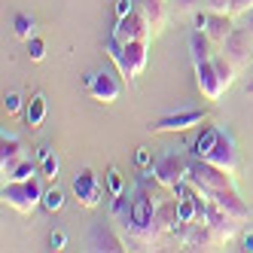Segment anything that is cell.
<instances>
[{"label": "cell", "mask_w": 253, "mask_h": 253, "mask_svg": "<svg viewBox=\"0 0 253 253\" xmlns=\"http://www.w3.org/2000/svg\"><path fill=\"white\" fill-rule=\"evenodd\" d=\"M3 198L15 211H31L37 202H43V192L37 180H12L9 186H3Z\"/></svg>", "instance_id": "6da1fadb"}, {"label": "cell", "mask_w": 253, "mask_h": 253, "mask_svg": "<svg viewBox=\"0 0 253 253\" xmlns=\"http://www.w3.org/2000/svg\"><path fill=\"white\" fill-rule=\"evenodd\" d=\"M74 192H77V198H80V205H85V208H95V205L101 202V183H98V177H95L92 171L77 174Z\"/></svg>", "instance_id": "7a4b0ae2"}, {"label": "cell", "mask_w": 253, "mask_h": 253, "mask_svg": "<svg viewBox=\"0 0 253 253\" xmlns=\"http://www.w3.org/2000/svg\"><path fill=\"white\" fill-rule=\"evenodd\" d=\"M88 92H92V95H95L98 101L110 104V101H116V98H119L122 85L116 83V77H113V74H107V70H101V74H95L92 85H88Z\"/></svg>", "instance_id": "3957f363"}, {"label": "cell", "mask_w": 253, "mask_h": 253, "mask_svg": "<svg viewBox=\"0 0 253 253\" xmlns=\"http://www.w3.org/2000/svg\"><path fill=\"white\" fill-rule=\"evenodd\" d=\"M202 119H205L202 110H186V113H174V116L159 119L156 125H150V128H156V131H174V128H189V125L202 122Z\"/></svg>", "instance_id": "277c9868"}, {"label": "cell", "mask_w": 253, "mask_h": 253, "mask_svg": "<svg viewBox=\"0 0 253 253\" xmlns=\"http://www.w3.org/2000/svg\"><path fill=\"white\" fill-rule=\"evenodd\" d=\"M213 165H220V168H235V147H232V140L229 137H216V143H213V150H211V156H208Z\"/></svg>", "instance_id": "5b68a950"}, {"label": "cell", "mask_w": 253, "mask_h": 253, "mask_svg": "<svg viewBox=\"0 0 253 253\" xmlns=\"http://www.w3.org/2000/svg\"><path fill=\"white\" fill-rule=\"evenodd\" d=\"M43 116H46V98H43V95H34V98L28 101L25 119H28V125H31V128H37V125L43 122Z\"/></svg>", "instance_id": "8992f818"}, {"label": "cell", "mask_w": 253, "mask_h": 253, "mask_svg": "<svg viewBox=\"0 0 253 253\" xmlns=\"http://www.w3.org/2000/svg\"><path fill=\"white\" fill-rule=\"evenodd\" d=\"M180 171H183V162H180L177 156H168L165 162H162V168H159V177L165 180V183H177V180L183 177Z\"/></svg>", "instance_id": "52a82bcc"}, {"label": "cell", "mask_w": 253, "mask_h": 253, "mask_svg": "<svg viewBox=\"0 0 253 253\" xmlns=\"http://www.w3.org/2000/svg\"><path fill=\"white\" fill-rule=\"evenodd\" d=\"M216 137H220V131H216V128L205 131L202 137L195 140V147H192V153H195V156H202V159H208V156H211V150H213V143H216Z\"/></svg>", "instance_id": "ba28073f"}, {"label": "cell", "mask_w": 253, "mask_h": 253, "mask_svg": "<svg viewBox=\"0 0 253 253\" xmlns=\"http://www.w3.org/2000/svg\"><path fill=\"white\" fill-rule=\"evenodd\" d=\"M15 34H19L22 40H31V37H34V19H31L28 12H19V15H15Z\"/></svg>", "instance_id": "9c48e42d"}, {"label": "cell", "mask_w": 253, "mask_h": 253, "mask_svg": "<svg viewBox=\"0 0 253 253\" xmlns=\"http://www.w3.org/2000/svg\"><path fill=\"white\" fill-rule=\"evenodd\" d=\"M61 205H64V192L61 189H46L43 192V208L46 211L55 213V211H61Z\"/></svg>", "instance_id": "30bf717a"}, {"label": "cell", "mask_w": 253, "mask_h": 253, "mask_svg": "<svg viewBox=\"0 0 253 253\" xmlns=\"http://www.w3.org/2000/svg\"><path fill=\"white\" fill-rule=\"evenodd\" d=\"M177 220H180V223H192V220H195V205L189 202V198H180V205H177Z\"/></svg>", "instance_id": "8fae6325"}, {"label": "cell", "mask_w": 253, "mask_h": 253, "mask_svg": "<svg viewBox=\"0 0 253 253\" xmlns=\"http://www.w3.org/2000/svg\"><path fill=\"white\" fill-rule=\"evenodd\" d=\"M107 186H110V192H113L116 198L122 195V186H125V183H122V174H119V168H110V171H107Z\"/></svg>", "instance_id": "7c38bea8"}, {"label": "cell", "mask_w": 253, "mask_h": 253, "mask_svg": "<svg viewBox=\"0 0 253 253\" xmlns=\"http://www.w3.org/2000/svg\"><path fill=\"white\" fill-rule=\"evenodd\" d=\"M28 52H31L34 61H43V55H46V43H43L40 37H31V40H28Z\"/></svg>", "instance_id": "4fadbf2b"}, {"label": "cell", "mask_w": 253, "mask_h": 253, "mask_svg": "<svg viewBox=\"0 0 253 253\" xmlns=\"http://www.w3.org/2000/svg\"><path fill=\"white\" fill-rule=\"evenodd\" d=\"M31 174H34V165H31V162H22V165L19 168H9V180H31Z\"/></svg>", "instance_id": "5bb4252c"}, {"label": "cell", "mask_w": 253, "mask_h": 253, "mask_svg": "<svg viewBox=\"0 0 253 253\" xmlns=\"http://www.w3.org/2000/svg\"><path fill=\"white\" fill-rule=\"evenodd\" d=\"M19 107H22V95H19V92H6V98H3V110H6V116L19 113Z\"/></svg>", "instance_id": "9a60e30c"}, {"label": "cell", "mask_w": 253, "mask_h": 253, "mask_svg": "<svg viewBox=\"0 0 253 253\" xmlns=\"http://www.w3.org/2000/svg\"><path fill=\"white\" fill-rule=\"evenodd\" d=\"M43 174L46 177H58V156H52V153L43 156Z\"/></svg>", "instance_id": "2e32d148"}, {"label": "cell", "mask_w": 253, "mask_h": 253, "mask_svg": "<svg viewBox=\"0 0 253 253\" xmlns=\"http://www.w3.org/2000/svg\"><path fill=\"white\" fill-rule=\"evenodd\" d=\"M192 49H195V61H198V64L208 61V43H205L202 37H198V34L192 37Z\"/></svg>", "instance_id": "e0dca14e"}, {"label": "cell", "mask_w": 253, "mask_h": 253, "mask_svg": "<svg viewBox=\"0 0 253 253\" xmlns=\"http://www.w3.org/2000/svg\"><path fill=\"white\" fill-rule=\"evenodd\" d=\"M15 153H19V140H15V137H3V162L9 159H15Z\"/></svg>", "instance_id": "ac0fdd59"}, {"label": "cell", "mask_w": 253, "mask_h": 253, "mask_svg": "<svg viewBox=\"0 0 253 253\" xmlns=\"http://www.w3.org/2000/svg\"><path fill=\"white\" fill-rule=\"evenodd\" d=\"M131 9H134V0H116V15H119V19L131 15Z\"/></svg>", "instance_id": "d6986e66"}, {"label": "cell", "mask_w": 253, "mask_h": 253, "mask_svg": "<svg viewBox=\"0 0 253 253\" xmlns=\"http://www.w3.org/2000/svg\"><path fill=\"white\" fill-rule=\"evenodd\" d=\"M49 244H52V250H64L67 235H64V232H52V235H49Z\"/></svg>", "instance_id": "ffe728a7"}, {"label": "cell", "mask_w": 253, "mask_h": 253, "mask_svg": "<svg viewBox=\"0 0 253 253\" xmlns=\"http://www.w3.org/2000/svg\"><path fill=\"white\" fill-rule=\"evenodd\" d=\"M134 159H137V165H140V168H147V165H150V150H147V147H140Z\"/></svg>", "instance_id": "44dd1931"}, {"label": "cell", "mask_w": 253, "mask_h": 253, "mask_svg": "<svg viewBox=\"0 0 253 253\" xmlns=\"http://www.w3.org/2000/svg\"><path fill=\"white\" fill-rule=\"evenodd\" d=\"M244 250H247V253H253V229L244 235Z\"/></svg>", "instance_id": "7402d4cb"}, {"label": "cell", "mask_w": 253, "mask_h": 253, "mask_svg": "<svg viewBox=\"0 0 253 253\" xmlns=\"http://www.w3.org/2000/svg\"><path fill=\"white\" fill-rule=\"evenodd\" d=\"M189 3H192V0H180V6H183V9H186V6H189Z\"/></svg>", "instance_id": "603a6c76"}]
</instances>
